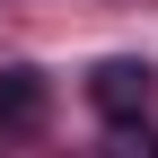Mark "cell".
<instances>
[{
  "label": "cell",
  "instance_id": "obj_1",
  "mask_svg": "<svg viewBox=\"0 0 158 158\" xmlns=\"http://www.w3.org/2000/svg\"><path fill=\"white\" fill-rule=\"evenodd\" d=\"M149 97H158V70H149V62H132V53H114V62H97V70H88V106H97V114H114V123L149 114Z\"/></svg>",
  "mask_w": 158,
  "mask_h": 158
},
{
  "label": "cell",
  "instance_id": "obj_2",
  "mask_svg": "<svg viewBox=\"0 0 158 158\" xmlns=\"http://www.w3.org/2000/svg\"><path fill=\"white\" fill-rule=\"evenodd\" d=\"M44 114H53V88H44V70L9 62V70H0V141H27V132H44Z\"/></svg>",
  "mask_w": 158,
  "mask_h": 158
},
{
  "label": "cell",
  "instance_id": "obj_3",
  "mask_svg": "<svg viewBox=\"0 0 158 158\" xmlns=\"http://www.w3.org/2000/svg\"><path fill=\"white\" fill-rule=\"evenodd\" d=\"M106 158H158V132L132 114V123H114V141H106Z\"/></svg>",
  "mask_w": 158,
  "mask_h": 158
}]
</instances>
